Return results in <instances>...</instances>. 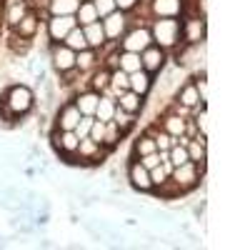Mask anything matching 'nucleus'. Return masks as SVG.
<instances>
[{
  "label": "nucleus",
  "instance_id": "f257e3e1",
  "mask_svg": "<svg viewBox=\"0 0 250 250\" xmlns=\"http://www.w3.org/2000/svg\"><path fill=\"white\" fill-rule=\"evenodd\" d=\"M33 108H35V93L25 83H13L0 95V120L18 123L20 118L30 115Z\"/></svg>",
  "mask_w": 250,
  "mask_h": 250
},
{
  "label": "nucleus",
  "instance_id": "f03ea898",
  "mask_svg": "<svg viewBox=\"0 0 250 250\" xmlns=\"http://www.w3.org/2000/svg\"><path fill=\"white\" fill-rule=\"evenodd\" d=\"M150 35L153 45L170 53L180 45V18H153L150 20Z\"/></svg>",
  "mask_w": 250,
  "mask_h": 250
},
{
  "label": "nucleus",
  "instance_id": "7ed1b4c3",
  "mask_svg": "<svg viewBox=\"0 0 250 250\" xmlns=\"http://www.w3.org/2000/svg\"><path fill=\"white\" fill-rule=\"evenodd\" d=\"M148 45H153V35L148 25H130L118 43L120 50H130V53H143Z\"/></svg>",
  "mask_w": 250,
  "mask_h": 250
},
{
  "label": "nucleus",
  "instance_id": "20e7f679",
  "mask_svg": "<svg viewBox=\"0 0 250 250\" xmlns=\"http://www.w3.org/2000/svg\"><path fill=\"white\" fill-rule=\"evenodd\" d=\"M208 38V25L205 18L198 15H188L185 20H180V43L183 45H200Z\"/></svg>",
  "mask_w": 250,
  "mask_h": 250
},
{
  "label": "nucleus",
  "instance_id": "39448f33",
  "mask_svg": "<svg viewBox=\"0 0 250 250\" xmlns=\"http://www.w3.org/2000/svg\"><path fill=\"white\" fill-rule=\"evenodd\" d=\"M203 170L198 168L195 163H183V165H175L173 173H170V180L180 188V193H188V190H193V188H198V183L203 180Z\"/></svg>",
  "mask_w": 250,
  "mask_h": 250
},
{
  "label": "nucleus",
  "instance_id": "423d86ee",
  "mask_svg": "<svg viewBox=\"0 0 250 250\" xmlns=\"http://www.w3.org/2000/svg\"><path fill=\"white\" fill-rule=\"evenodd\" d=\"M103 23V30H105V38H108V43L118 45L120 43V38L125 35V30L130 28V13H123V10H113L110 15H105L100 20Z\"/></svg>",
  "mask_w": 250,
  "mask_h": 250
},
{
  "label": "nucleus",
  "instance_id": "0eeeda50",
  "mask_svg": "<svg viewBox=\"0 0 250 250\" xmlns=\"http://www.w3.org/2000/svg\"><path fill=\"white\" fill-rule=\"evenodd\" d=\"M43 23H45L43 28H45V35H48V43H62L65 35L78 25L75 15H48Z\"/></svg>",
  "mask_w": 250,
  "mask_h": 250
},
{
  "label": "nucleus",
  "instance_id": "6e6552de",
  "mask_svg": "<svg viewBox=\"0 0 250 250\" xmlns=\"http://www.w3.org/2000/svg\"><path fill=\"white\" fill-rule=\"evenodd\" d=\"M48 60L55 73H65L75 68V50H70L65 43H48Z\"/></svg>",
  "mask_w": 250,
  "mask_h": 250
},
{
  "label": "nucleus",
  "instance_id": "1a4fd4ad",
  "mask_svg": "<svg viewBox=\"0 0 250 250\" xmlns=\"http://www.w3.org/2000/svg\"><path fill=\"white\" fill-rule=\"evenodd\" d=\"M140 62H143V70L155 78L165 65H168V53H165L163 48H158V45H148L140 53Z\"/></svg>",
  "mask_w": 250,
  "mask_h": 250
},
{
  "label": "nucleus",
  "instance_id": "9d476101",
  "mask_svg": "<svg viewBox=\"0 0 250 250\" xmlns=\"http://www.w3.org/2000/svg\"><path fill=\"white\" fill-rule=\"evenodd\" d=\"M150 18H183L185 0H148Z\"/></svg>",
  "mask_w": 250,
  "mask_h": 250
},
{
  "label": "nucleus",
  "instance_id": "9b49d317",
  "mask_svg": "<svg viewBox=\"0 0 250 250\" xmlns=\"http://www.w3.org/2000/svg\"><path fill=\"white\" fill-rule=\"evenodd\" d=\"M128 180L130 188L138 193H153V183H150V170L140 165V160H130L128 163Z\"/></svg>",
  "mask_w": 250,
  "mask_h": 250
},
{
  "label": "nucleus",
  "instance_id": "f8f14e48",
  "mask_svg": "<svg viewBox=\"0 0 250 250\" xmlns=\"http://www.w3.org/2000/svg\"><path fill=\"white\" fill-rule=\"evenodd\" d=\"M80 110L75 108V103L68 100L62 103V105L58 108V115H55V128L58 130H75V125L80 123Z\"/></svg>",
  "mask_w": 250,
  "mask_h": 250
},
{
  "label": "nucleus",
  "instance_id": "ddd939ff",
  "mask_svg": "<svg viewBox=\"0 0 250 250\" xmlns=\"http://www.w3.org/2000/svg\"><path fill=\"white\" fill-rule=\"evenodd\" d=\"M70 100L75 103V108L80 110V115H95L100 93H95V90H90V88H83V90H78Z\"/></svg>",
  "mask_w": 250,
  "mask_h": 250
},
{
  "label": "nucleus",
  "instance_id": "4468645a",
  "mask_svg": "<svg viewBox=\"0 0 250 250\" xmlns=\"http://www.w3.org/2000/svg\"><path fill=\"white\" fill-rule=\"evenodd\" d=\"M40 28H43V20H40V15H38L35 10H28V15L13 28V33L20 35V38H25V40H33V38L40 33Z\"/></svg>",
  "mask_w": 250,
  "mask_h": 250
},
{
  "label": "nucleus",
  "instance_id": "2eb2a0df",
  "mask_svg": "<svg viewBox=\"0 0 250 250\" xmlns=\"http://www.w3.org/2000/svg\"><path fill=\"white\" fill-rule=\"evenodd\" d=\"M153 75L150 73H145V70H135V73H130L128 75V90H133V93H138L140 98H148L150 95V90H153Z\"/></svg>",
  "mask_w": 250,
  "mask_h": 250
},
{
  "label": "nucleus",
  "instance_id": "dca6fc26",
  "mask_svg": "<svg viewBox=\"0 0 250 250\" xmlns=\"http://www.w3.org/2000/svg\"><path fill=\"white\" fill-rule=\"evenodd\" d=\"M175 103H178V105H183V108H190L193 113H195L198 108L205 105V103L200 100V95H198V90H195V85H193V80H190V83H185V85L178 90Z\"/></svg>",
  "mask_w": 250,
  "mask_h": 250
},
{
  "label": "nucleus",
  "instance_id": "f3484780",
  "mask_svg": "<svg viewBox=\"0 0 250 250\" xmlns=\"http://www.w3.org/2000/svg\"><path fill=\"white\" fill-rule=\"evenodd\" d=\"M95 68H100V55H98V50L85 48V50L75 53V70H78V73L88 75V73H93Z\"/></svg>",
  "mask_w": 250,
  "mask_h": 250
},
{
  "label": "nucleus",
  "instance_id": "a211bd4d",
  "mask_svg": "<svg viewBox=\"0 0 250 250\" xmlns=\"http://www.w3.org/2000/svg\"><path fill=\"white\" fill-rule=\"evenodd\" d=\"M83 33H85V40H88V48L93 50H103L108 45V38H105V30H103V23L95 20L90 25H83Z\"/></svg>",
  "mask_w": 250,
  "mask_h": 250
},
{
  "label": "nucleus",
  "instance_id": "6ab92c4d",
  "mask_svg": "<svg viewBox=\"0 0 250 250\" xmlns=\"http://www.w3.org/2000/svg\"><path fill=\"white\" fill-rule=\"evenodd\" d=\"M115 105L123 108V110H128V113H133V115H140L143 108H145V98H140L133 90H125V93H120L115 98Z\"/></svg>",
  "mask_w": 250,
  "mask_h": 250
},
{
  "label": "nucleus",
  "instance_id": "aec40b11",
  "mask_svg": "<svg viewBox=\"0 0 250 250\" xmlns=\"http://www.w3.org/2000/svg\"><path fill=\"white\" fill-rule=\"evenodd\" d=\"M28 10H30V5L25 3V0H15V3H5V13H3V18H5V25L13 30L20 20H23L25 15H28Z\"/></svg>",
  "mask_w": 250,
  "mask_h": 250
},
{
  "label": "nucleus",
  "instance_id": "412c9836",
  "mask_svg": "<svg viewBox=\"0 0 250 250\" xmlns=\"http://www.w3.org/2000/svg\"><path fill=\"white\" fill-rule=\"evenodd\" d=\"M185 150H188V160L190 163H195L198 168L205 173V168H208V145H203L200 140H188V145H185Z\"/></svg>",
  "mask_w": 250,
  "mask_h": 250
},
{
  "label": "nucleus",
  "instance_id": "4be33fe9",
  "mask_svg": "<svg viewBox=\"0 0 250 250\" xmlns=\"http://www.w3.org/2000/svg\"><path fill=\"white\" fill-rule=\"evenodd\" d=\"M185 120L188 118H183V115H178V113H173V110H168L163 118H160V128L168 133V135H173V138H178V135H183V130H185Z\"/></svg>",
  "mask_w": 250,
  "mask_h": 250
},
{
  "label": "nucleus",
  "instance_id": "5701e85b",
  "mask_svg": "<svg viewBox=\"0 0 250 250\" xmlns=\"http://www.w3.org/2000/svg\"><path fill=\"white\" fill-rule=\"evenodd\" d=\"M90 75V80H88V88L90 90H95V93H108V85H110V70L108 68H95L93 73H88Z\"/></svg>",
  "mask_w": 250,
  "mask_h": 250
},
{
  "label": "nucleus",
  "instance_id": "b1692460",
  "mask_svg": "<svg viewBox=\"0 0 250 250\" xmlns=\"http://www.w3.org/2000/svg\"><path fill=\"white\" fill-rule=\"evenodd\" d=\"M118 68L123 73H135V70H143V62H140V53H130V50H120L118 53Z\"/></svg>",
  "mask_w": 250,
  "mask_h": 250
},
{
  "label": "nucleus",
  "instance_id": "393cba45",
  "mask_svg": "<svg viewBox=\"0 0 250 250\" xmlns=\"http://www.w3.org/2000/svg\"><path fill=\"white\" fill-rule=\"evenodd\" d=\"M83 0H48V15H75Z\"/></svg>",
  "mask_w": 250,
  "mask_h": 250
},
{
  "label": "nucleus",
  "instance_id": "a878e982",
  "mask_svg": "<svg viewBox=\"0 0 250 250\" xmlns=\"http://www.w3.org/2000/svg\"><path fill=\"white\" fill-rule=\"evenodd\" d=\"M113 113H115V98L113 95H100V100H98V108H95V120H103V123H108V120H113Z\"/></svg>",
  "mask_w": 250,
  "mask_h": 250
},
{
  "label": "nucleus",
  "instance_id": "bb28decb",
  "mask_svg": "<svg viewBox=\"0 0 250 250\" xmlns=\"http://www.w3.org/2000/svg\"><path fill=\"white\" fill-rule=\"evenodd\" d=\"M95 20H100V18H98V13H95V5L90 3V0H83L80 8L75 10V23L83 28V25H90V23H95Z\"/></svg>",
  "mask_w": 250,
  "mask_h": 250
},
{
  "label": "nucleus",
  "instance_id": "cd10ccee",
  "mask_svg": "<svg viewBox=\"0 0 250 250\" xmlns=\"http://www.w3.org/2000/svg\"><path fill=\"white\" fill-rule=\"evenodd\" d=\"M125 138V133L118 128V125L113 123V120H108L105 123V135H103V148H108V150H115L118 145H120V140Z\"/></svg>",
  "mask_w": 250,
  "mask_h": 250
},
{
  "label": "nucleus",
  "instance_id": "c85d7f7f",
  "mask_svg": "<svg viewBox=\"0 0 250 250\" xmlns=\"http://www.w3.org/2000/svg\"><path fill=\"white\" fill-rule=\"evenodd\" d=\"M70 50H75V53H80V50H85L88 48V40H85V33H83V28L80 25H75L68 35H65V40H62Z\"/></svg>",
  "mask_w": 250,
  "mask_h": 250
},
{
  "label": "nucleus",
  "instance_id": "c756f323",
  "mask_svg": "<svg viewBox=\"0 0 250 250\" xmlns=\"http://www.w3.org/2000/svg\"><path fill=\"white\" fill-rule=\"evenodd\" d=\"M155 150H158V148H155V138L148 135V133H143V135L135 140V145H133V158H143V155L155 153Z\"/></svg>",
  "mask_w": 250,
  "mask_h": 250
},
{
  "label": "nucleus",
  "instance_id": "7c9ffc66",
  "mask_svg": "<svg viewBox=\"0 0 250 250\" xmlns=\"http://www.w3.org/2000/svg\"><path fill=\"white\" fill-rule=\"evenodd\" d=\"M135 118L138 115H133V113H128V110H123V108H118L115 105V113H113V123L118 125V128L128 135L130 130H133V125H135Z\"/></svg>",
  "mask_w": 250,
  "mask_h": 250
},
{
  "label": "nucleus",
  "instance_id": "2f4dec72",
  "mask_svg": "<svg viewBox=\"0 0 250 250\" xmlns=\"http://www.w3.org/2000/svg\"><path fill=\"white\" fill-rule=\"evenodd\" d=\"M80 138L75 135V130H60V155L65 153H75L78 150Z\"/></svg>",
  "mask_w": 250,
  "mask_h": 250
},
{
  "label": "nucleus",
  "instance_id": "473e14b6",
  "mask_svg": "<svg viewBox=\"0 0 250 250\" xmlns=\"http://www.w3.org/2000/svg\"><path fill=\"white\" fill-rule=\"evenodd\" d=\"M153 138H155V148H158V150H170L173 145H175V138L168 135L163 128H155V130H153Z\"/></svg>",
  "mask_w": 250,
  "mask_h": 250
},
{
  "label": "nucleus",
  "instance_id": "72a5a7b5",
  "mask_svg": "<svg viewBox=\"0 0 250 250\" xmlns=\"http://www.w3.org/2000/svg\"><path fill=\"white\" fill-rule=\"evenodd\" d=\"M168 160H170V165H173V168H175V165H183V163H188V150H185V145L175 143L173 148L168 150Z\"/></svg>",
  "mask_w": 250,
  "mask_h": 250
},
{
  "label": "nucleus",
  "instance_id": "f704fd0d",
  "mask_svg": "<svg viewBox=\"0 0 250 250\" xmlns=\"http://www.w3.org/2000/svg\"><path fill=\"white\" fill-rule=\"evenodd\" d=\"M90 3L95 5V13H98L100 20L105 18V15H110L113 10H118V8H115V0H90Z\"/></svg>",
  "mask_w": 250,
  "mask_h": 250
},
{
  "label": "nucleus",
  "instance_id": "c9c22d12",
  "mask_svg": "<svg viewBox=\"0 0 250 250\" xmlns=\"http://www.w3.org/2000/svg\"><path fill=\"white\" fill-rule=\"evenodd\" d=\"M193 85H195L200 100L208 105V78H205V73H198V78H193Z\"/></svg>",
  "mask_w": 250,
  "mask_h": 250
},
{
  "label": "nucleus",
  "instance_id": "e433bc0d",
  "mask_svg": "<svg viewBox=\"0 0 250 250\" xmlns=\"http://www.w3.org/2000/svg\"><path fill=\"white\" fill-rule=\"evenodd\" d=\"M103 135H105V123H103V120H95V118H93V125H90V133H88V138L103 145Z\"/></svg>",
  "mask_w": 250,
  "mask_h": 250
},
{
  "label": "nucleus",
  "instance_id": "4c0bfd02",
  "mask_svg": "<svg viewBox=\"0 0 250 250\" xmlns=\"http://www.w3.org/2000/svg\"><path fill=\"white\" fill-rule=\"evenodd\" d=\"M90 125H93V115H83V118H80V123L75 125V135H78V138H88Z\"/></svg>",
  "mask_w": 250,
  "mask_h": 250
},
{
  "label": "nucleus",
  "instance_id": "58836bf2",
  "mask_svg": "<svg viewBox=\"0 0 250 250\" xmlns=\"http://www.w3.org/2000/svg\"><path fill=\"white\" fill-rule=\"evenodd\" d=\"M138 5H140V0H115V8L123 10V13H130V10H135Z\"/></svg>",
  "mask_w": 250,
  "mask_h": 250
},
{
  "label": "nucleus",
  "instance_id": "ea45409f",
  "mask_svg": "<svg viewBox=\"0 0 250 250\" xmlns=\"http://www.w3.org/2000/svg\"><path fill=\"white\" fill-rule=\"evenodd\" d=\"M50 148H53V150L60 155V130H58V128L50 133Z\"/></svg>",
  "mask_w": 250,
  "mask_h": 250
},
{
  "label": "nucleus",
  "instance_id": "a19ab883",
  "mask_svg": "<svg viewBox=\"0 0 250 250\" xmlns=\"http://www.w3.org/2000/svg\"><path fill=\"white\" fill-rule=\"evenodd\" d=\"M3 13H5V8H3V10H0V28H3V25H5V18H3Z\"/></svg>",
  "mask_w": 250,
  "mask_h": 250
},
{
  "label": "nucleus",
  "instance_id": "79ce46f5",
  "mask_svg": "<svg viewBox=\"0 0 250 250\" xmlns=\"http://www.w3.org/2000/svg\"><path fill=\"white\" fill-rule=\"evenodd\" d=\"M5 3H8V0H0V10H3V8H5Z\"/></svg>",
  "mask_w": 250,
  "mask_h": 250
}]
</instances>
